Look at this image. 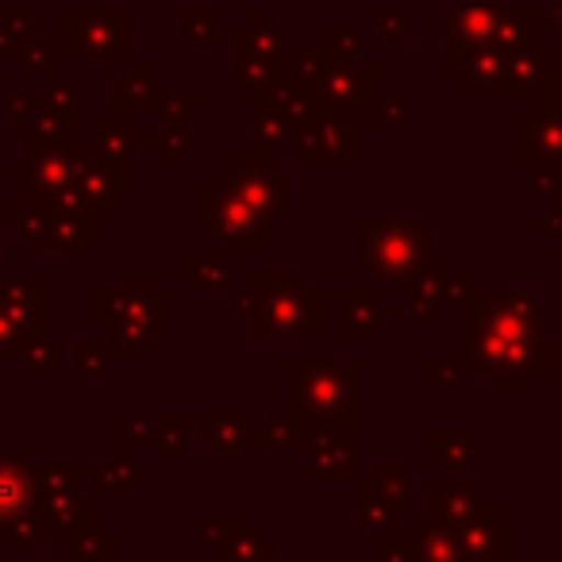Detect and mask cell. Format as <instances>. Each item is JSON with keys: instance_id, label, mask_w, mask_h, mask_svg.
Returning <instances> with one entry per match:
<instances>
[{"instance_id": "cell-1", "label": "cell", "mask_w": 562, "mask_h": 562, "mask_svg": "<svg viewBox=\"0 0 562 562\" xmlns=\"http://www.w3.org/2000/svg\"><path fill=\"white\" fill-rule=\"evenodd\" d=\"M367 250H370V266H374V270H385L390 278H397V262H408V258L416 255L413 239L401 235L397 224H382V247H370L367 243Z\"/></svg>"}]
</instances>
